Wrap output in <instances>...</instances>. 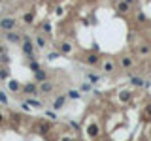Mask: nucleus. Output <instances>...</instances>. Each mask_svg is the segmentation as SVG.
Segmentation results:
<instances>
[{"label":"nucleus","instance_id":"nucleus-11","mask_svg":"<svg viewBox=\"0 0 151 141\" xmlns=\"http://www.w3.org/2000/svg\"><path fill=\"white\" fill-rule=\"evenodd\" d=\"M47 79H49V75H47L45 70L40 68V70L34 72V81H36V83H43V81H47Z\"/></svg>","mask_w":151,"mask_h":141},{"label":"nucleus","instance_id":"nucleus-28","mask_svg":"<svg viewBox=\"0 0 151 141\" xmlns=\"http://www.w3.org/2000/svg\"><path fill=\"white\" fill-rule=\"evenodd\" d=\"M10 77V72H8V68H4V70H0V79H6Z\"/></svg>","mask_w":151,"mask_h":141},{"label":"nucleus","instance_id":"nucleus-35","mask_svg":"<svg viewBox=\"0 0 151 141\" xmlns=\"http://www.w3.org/2000/svg\"><path fill=\"white\" fill-rule=\"evenodd\" d=\"M2 53H6V49H4V45L0 43V55H2Z\"/></svg>","mask_w":151,"mask_h":141},{"label":"nucleus","instance_id":"nucleus-4","mask_svg":"<svg viewBox=\"0 0 151 141\" xmlns=\"http://www.w3.org/2000/svg\"><path fill=\"white\" fill-rule=\"evenodd\" d=\"M4 38H6L10 43H21L23 42V36L19 34V32H15V28L13 30H6L4 32Z\"/></svg>","mask_w":151,"mask_h":141},{"label":"nucleus","instance_id":"nucleus-3","mask_svg":"<svg viewBox=\"0 0 151 141\" xmlns=\"http://www.w3.org/2000/svg\"><path fill=\"white\" fill-rule=\"evenodd\" d=\"M15 26H17V19L15 17H0V28H2V32L13 30Z\"/></svg>","mask_w":151,"mask_h":141},{"label":"nucleus","instance_id":"nucleus-7","mask_svg":"<svg viewBox=\"0 0 151 141\" xmlns=\"http://www.w3.org/2000/svg\"><path fill=\"white\" fill-rule=\"evenodd\" d=\"M66 100H68V96H66V94H61V96H57V98H55V102H53V109H55V111H61L62 107H64Z\"/></svg>","mask_w":151,"mask_h":141},{"label":"nucleus","instance_id":"nucleus-29","mask_svg":"<svg viewBox=\"0 0 151 141\" xmlns=\"http://www.w3.org/2000/svg\"><path fill=\"white\" fill-rule=\"evenodd\" d=\"M59 55H61V53H49V55H47V60H55V58H59Z\"/></svg>","mask_w":151,"mask_h":141},{"label":"nucleus","instance_id":"nucleus-20","mask_svg":"<svg viewBox=\"0 0 151 141\" xmlns=\"http://www.w3.org/2000/svg\"><path fill=\"white\" fill-rule=\"evenodd\" d=\"M51 30H53V26H51V23L49 21H43L42 23V34H51Z\"/></svg>","mask_w":151,"mask_h":141},{"label":"nucleus","instance_id":"nucleus-9","mask_svg":"<svg viewBox=\"0 0 151 141\" xmlns=\"http://www.w3.org/2000/svg\"><path fill=\"white\" fill-rule=\"evenodd\" d=\"M119 66H121L123 70H130V68L134 66V58H132V56H121V60H119Z\"/></svg>","mask_w":151,"mask_h":141},{"label":"nucleus","instance_id":"nucleus-6","mask_svg":"<svg viewBox=\"0 0 151 141\" xmlns=\"http://www.w3.org/2000/svg\"><path fill=\"white\" fill-rule=\"evenodd\" d=\"M38 87H40V92H42V94H51L53 88H55V85L47 79V81H43V83H38Z\"/></svg>","mask_w":151,"mask_h":141},{"label":"nucleus","instance_id":"nucleus-10","mask_svg":"<svg viewBox=\"0 0 151 141\" xmlns=\"http://www.w3.org/2000/svg\"><path fill=\"white\" fill-rule=\"evenodd\" d=\"M87 135H89V138H98V135H100V128H98L96 122H91L89 126H87Z\"/></svg>","mask_w":151,"mask_h":141},{"label":"nucleus","instance_id":"nucleus-39","mask_svg":"<svg viewBox=\"0 0 151 141\" xmlns=\"http://www.w3.org/2000/svg\"><path fill=\"white\" fill-rule=\"evenodd\" d=\"M40 2H43V0H40Z\"/></svg>","mask_w":151,"mask_h":141},{"label":"nucleus","instance_id":"nucleus-34","mask_svg":"<svg viewBox=\"0 0 151 141\" xmlns=\"http://www.w3.org/2000/svg\"><path fill=\"white\" fill-rule=\"evenodd\" d=\"M4 120H6L4 119V113H0V124H4Z\"/></svg>","mask_w":151,"mask_h":141},{"label":"nucleus","instance_id":"nucleus-19","mask_svg":"<svg viewBox=\"0 0 151 141\" xmlns=\"http://www.w3.org/2000/svg\"><path fill=\"white\" fill-rule=\"evenodd\" d=\"M100 79H102L100 74H94V72H89V74H87V81H89L91 85H96Z\"/></svg>","mask_w":151,"mask_h":141},{"label":"nucleus","instance_id":"nucleus-33","mask_svg":"<svg viewBox=\"0 0 151 141\" xmlns=\"http://www.w3.org/2000/svg\"><path fill=\"white\" fill-rule=\"evenodd\" d=\"M89 88H91V85H87V83L81 85V90H89Z\"/></svg>","mask_w":151,"mask_h":141},{"label":"nucleus","instance_id":"nucleus-32","mask_svg":"<svg viewBox=\"0 0 151 141\" xmlns=\"http://www.w3.org/2000/svg\"><path fill=\"white\" fill-rule=\"evenodd\" d=\"M62 13H64V10H62V6H59L57 8V15H62Z\"/></svg>","mask_w":151,"mask_h":141},{"label":"nucleus","instance_id":"nucleus-30","mask_svg":"<svg viewBox=\"0 0 151 141\" xmlns=\"http://www.w3.org/2000/svg\"><path fill=\"white\" fill-rule=\"evenodd\" d=\"M21 109H23V111H27V113H29V111H30V106H29V102H25V103H21Z\"/></svg>","mask_w":151,"mask_h":141},{"label":"nucleus","instance_id":"nucleus-22","mask_svg":"<svg viewBox=\"0 0 151 141\" xmlns=\"http://www.w3.org/2000/svg\"><path fill=\"white\" fill-rule=\"evenodd\" d=\"M130 83H132L134 87H144V85H148L142 77H138V75H136V77H130Z\"/></svg>","mask_w":151,"mask_h":141},{"label":"nucleus","instance_id":"nucleus-13","mask_svg":"<svg viewBox=\"0 0 151 141\" xmlns=\"http://www.w3.org/2000/svg\"><path fill=\"white\" fill-rule=\"evenodd\" d=\"M100 66H102V72H104V74H113L115 72V62L113 60H106V62L100 64Z\"/></svg>","mask_w":151,"mask_h":141},{"label":"nucleus","instance_id":"nucleus-25","mask_svg":"<svg viewBox=\"0 0 151 141\" xmlns=\"http://www.w3.org/2000/svg\"><path fill=\"white\" fill-rule=\"evenodd\" d=\"M29 68H30V70H32V72H36V70H40V62H38V60H30V62H29Z\"/></svg>","mask_w":151,"mask_h":141},{"label":"nucleus","instance_id":"nucleus-24","mask_svg":"<svg viewBox=\"0 0 151 141\" xmlns=\"http://www.w3.org/2000/svg\"><path fill=\"white\" fill-rule=\"evenodd\" d=\"M138 53H140V55H149L151 53V47L149 45H140V47H138Z\"/></svg>","mask_w":151,"mask_h":141},{"label":"nucleus","instance_id":"nucleus-23","mask_svg":"<svg viewBox=\"0 0 151 141\" xmlns=\"http://www.w3.org/2000/svg\"><path fill=\"white\" fill-rule=\"evenodd\" d=\"M119 100L127 103V102L130 100V92H129V90H121V92H119Z\"/></svg>","mask_w":151,"mask_h":141},{"label":"nucleus","instance_id":"nucleus-12","mask_svg":"<svg viewBox=\"0 0 151 141\" xmlns=\"http://www.w3.org/2000/svg\"><path fill=\"white\" fill-rule=\"evenodd\" d=\"M72 51H74V45L70 42H62L61 47H59V53L61 55H72Z\"/></svg>","mask_w":151,"mask_h":141},{"label":"nucleus","instance_id":"nucleus-8","mask_svg":"<svg viewBox=\"0 0 151 141\" xmlns=\"http://www.w3.org/2000/svg\"><path fill=\"white\" fill-rule=\"evenodd\" d=\"M34 45H36L38 49H45V47H47L45 34H42V32H40V34H36V36H34Z\"/></svg>","mask_w":151,"mask_h":141},{"label":"nucleus","instance_id":"nucleus-27","mask_svg":"<svg viewBox=\"0 0 151 141\" xmlns=\"http://www.w3.org/2000/svg\"><path fill=\"white\" fill-rule=\"evenodd\" d=\"M45 117L49 120H55V119H57V113H55V111H45Z\"/></svg>","mask_w":151,"mask_h":141},{"label":"nucleus","instance_id":"nucleus-18","mask_svg":"<svg viewBox=\"0 0 151 141\" xmlns=\"http://www.w3.org/2000/svg\"><path fill=\"white\" fill-rule=\"evenodd\" d=\"M27 102H29V106L34 107V109H42V102L36 100V96H29V98H27Z\"/></svg>","mask_w":151,"mask_h":141},{"label":"nucleus","instance_id":"nucleus-14","mask_svg":"<svg viewBox=\"0 0 151 141\" xmlns=\"http://www.w3.org/2000/svg\"><path fill=\"white\" fill-rule=\"evenodd\" d=\"M34 19H36V13H34V11H27V13L23 15V23H25L27 26H32Z\"/></svg>","mask_w":151,"mask_h":141},{"label":"nucleus","instance_id":"nucleus-17","mask_svg":"<svg viewBox=\"0 0 151 141\" xmlns=\"http://www.w3.org/2000/svg\"><path fill=\"white\" fill-rule=\"evenodd\" d=\"M130 6H132V4L125 2V0L117 2V10H119V13H129V11H130Z\"/></svg>","mask_w":151,"mask_h":141},{"label":"nucleus","instance_id":"nucleus-21","mask_svg":"<svg viewBox=\"0 0 151 141\" xmlns=\"http://www.w3.org/2000/svg\"><path fill=\"white\" fill-rule=\"evenodd\" d=\"M66 96H68V98H72V100H79V98H81V90H76V88H72V90L66 92Z\"/></svg>","mask_w":151,"mask_h":141},{"label":"nucleus","instance_id":"nucleus-26","mask_svg":"<svg viewBox=\"0 0 151 141\" xmlns=\"http://www.w3.org/2000/svg\"><path fill=\"white\" fill-rule=\"evenodd\" d=\"M0 103H4V106H8V94L4 90H0Z\"/></svg>","mask_w":151,"mask_h":141},{"label":"nucleus","instance_id":"nucleus-37","mask_svg":"<svg viewBox=\"0 0 151 141\" xmlns=\"http://www.w3.org/2000/svg\"><path fill=\"white\" fill-rule=\"evenodd\" d=\"M0 34H2V28H0Z\"/></svg>","mask_w":151,"mask_h":141},{"label":"nucleus","instance_id":"nucleus-38","mask_svg":"<svg viewBox=\"0 0 151 141\" xmlns=\"http://www.w3.org/2000/svg\"><path fill=\"white\" fill-rule=\"evenodd\" d=\"M0 17H2V13H0Z\"/></svg>","mask_w":151,"mask_h":141},{"label":"nucleus","instance_id":"nucleus-15","mask_svg":"<svg viewBox=\"0 0 151 141\" xmlns=\"http://www.w3.org/2000/svg\"><path fill=\"white\" fill-rule=\"evenodd\" d=\"M85 62L89 64V66H100V56H98L96 53H93V55H89L85 58Z\"/></svg>","mask_w":151,"mask_h":141},{"label":"nucleus","instance_id":"nucleus-5","mask_svg":"<svg viewBox=\"0 0 151 141\" xmlns=\"http://www.w3.org/2000/svg\"><path fill=\"white\" fill-rule=\"evenodd\" d=\"M34 130H36V134H40V135H45V134H49L51 124H49V122H43V120H40V122H36Z\"/></svg>","mask_w":151,"mask_h":141},{"label":"nucleus","instance_id":"nucleus-16","mask_svg":"<svg viewBox=\"0 0 151 141\" xmlns=\"http://www.w3.org/2000/svg\"><path fill=\"white\" fill-rule=\"evenodd\" d=\"M8 90L10 92H19L21 90V85H19L17 79H10V81H8Z\"/></svg>","mask_w":151,"mask_h":141},{"label":"nucleus","instance_id":"nucleus-31","mask_svg":"<svg viewBox=\"0 0 151 141\" xmlns=\"http://www.w3.org/2000/svg\"><path fill=\"white\" fill-rule=\"evenodd\" d=\"M138 21L144 23V21H145V15H144V13H138Z\"/></svg>","mask_w":151,"mask_h":141},{"label":"nucleus","instance_id":"nucleus-1","mask_svg":"<svg viewBox=\"0 0 151 141\" xmlns=\"http://www.w3.org/2000/svg\"><path fill=\"white\" fill-rule=\"evenodd\" d=\"M21 49L25 56H29L30 60L34 58V51H36V45H34V40H30V36H23V42H21Z\"/></svg>","mask_w":151,"mask_h":141},{"label":"nucleus","instance_id":"nucleus-2","mask_svg":"<svg viewBox=\"0 0 151 141\" xmlns=\"http://www.w3.org/2000/svg\"><path fill=\"white\" fill-rule=\"evenodd\" d=\"M21 90H23V94H29V96H40V94H42V92H40V87H38V83H36V81H30V83L23 85V87H21Z\"/></svg>","mask_w":151,"mask_h":141},{"label":"nucleus","instance_id":"nucleus-36","mask_svg":"<svg viewBox=\"0 0 151 141\" xmlns=\"http://www.w3.org/2000/svg\"><path fill=\"white\" fill-rule=\"evenodd\" d=\"M125 2H129V4H134V2H136V0H125Z\"/></svg>","mask_w":151,"mask_h":141}]
</instances>
